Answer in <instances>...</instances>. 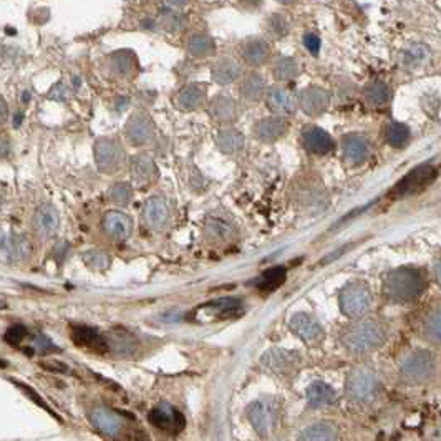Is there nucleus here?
Listing matches in <instances>:
<instances>
[{
  "mask_svg": "<svg viewBox=\"0 0 441 441\" xmlns=\"http://www.w3.org/2000/svg\"><path fill=\"white\" fill-rule=\"evenodd\" d=\"M88 418L93 428L110 441H141V438H146L140 426L131 425L123 415L108 406H95Z\"/></svg>",
  "mask_w": 441,
  "mask_h": 441,
  "instance_id": "nucleus-1",
  "label": "nucleus"
},
{
  "mask_svg": "<svg viewBox=\"0 0 441 441\" xmlns=\"http://www.w3.org/2000/svg\"><path fill=\"white\" fill-rule=\"evenodd\" d=\"M426 289V281L418 269L398 267L386 274L384 294L391 302H413Z\"/></svg>",
  "mask_w": 441,
  "mask_h": 441,
  "instance_id": "nucleus-2",
  "label": "nucleus"
},
{
  "mask_svg": "<svg viewBox=\"0 0 441 441\" xmlns=\"http://www.w3.org/2000/svg\"><path fill=\"white\" fill-rule=\"evenodd\" d=\"M347 350L354 354H367L380 349L386 342V330L376 320H360L349 325L340 337Z\"/></svg>",
  "mask_w": 441,
  "mask_h": 441,
  "instance_id": "nucleus-3",
  "label": "nucleus"
},
{
  "mask_svg": "<svg viewBox=\"0 0 441 441\" xmlns=\"http://www.w3.org/2000/svg\"><path fill=\"white\" fill-rule=\"evenodd\" d=\"M279 415H281V406H279V401L274 398L254 400L246 408L249 423L261 436H269L276 430Z\"/></svg>",
  "mask_w": 441,
  "mask_h": 441,
  "instance_id": "nucleus-4",
  "label": "nucleus"
},
{
  "mask_svg": "<svg viewBox=\"0 0 441 441\" xmlns=\"http://www.w3.org/2000/svg\"><path fill=\"white\" fill-rule=\"evenodd\" d=\"M339 306L349 318L364 317L372 307V292L364 282H349L339 294Z\"/></svg>",
  "mask_w": 441,
  "mask_h": 441,
  "instance_id": "nucleus-5",
  "label": "nucleus"
},
{
  "mask_svg": "<svg viewBox=\"0 0 441 441\" xmlns=\"http://www.w3.org/2000/svg\"><path fill=\"white\" fill-rule=\"evenodd\" d=\"M242 312V303L238 298L223 297L216 298V301L206 302L203 306L196 307L193 312L189 313V320L194 322H218V320H228V318L239 317Z\"/></svg>",
  "mask_w": 441,
  "mask_h": 441,
  "instance_id": "nucleus-6",
  "label": "nucleus"
},
{
  "mask_svg": "<svg viewBox=\"0 0 441 441\" xmlns=\"http://www.w3.org/2000/svg\"><path fill=\"white\" fill-rule=\"evenodd\" d=\"M435 372V357L428 350H415L401 360L400 375L406 384H423Z\"/></svg>",
  "mask_w": 441,
  "mask_h": 441,
  "instance_id": "nucleus-7",
  "label": "nucleus"
},
{
  "mask_svg": "<svg viewBox=\"0 0 441 441\" xmlns=\"http://www.w3.org/2000/svg\"><path fill=\"white\" fill-rule=\"evenodd\" d=\"M125 150L116 138H100L95 143V163L103 174H116L125 166Z\"/></svg>",
  "mask_w": 441,
  "mask_h": 441,
  "instance_id": "nucleus-8",
  "label": "nucleus"
},
{
  "mask_svg": "<svg viewBox=\"0 0 441 441\" xmlns=\"http://www.w3.org/2000/svg\"><path fill=\"white\" fill-rule=\"evenodd\" d=\"M379 379L369 369H357L352 372L347 379L345 390L347 396L355 403H365L370 401L379 391Z\"/></svg>",
  "mask_w": 441,
  "mask_h": 441,
  "instance_id": "nucleus-9",
  "label": "nucleus"
},
{
  "mask_svg": "<svg viewBox=\"0 0 441 441\" xmlns=\"http://www.w3.org/2000/svg\"><path fill=\"white\" fill-rule=\"evenodd\" d=\"M435 178H436V169L433 168V166H430V164L418 166V168L410 171V173L406 174L393 189H391V193H390L391 198L401 199V198H406V196L416 194L418 191L426 188V186H428Z\"/></svg>",
  "mask_w": 441,
  "mask_h": 441,
  "instance_id": "nucleus-10",
  "label": "nucleus"
},
{
  "mask_svg": "<svg viewBox=\"0 0 441 441\" xmlns=\"http://www.w3.org/2000/svg\"><path fill=\"white\" fill-rule=\"evenodd\" d=\"M150 423L166 435H178L186 426V420L178 408L161 401L150 411Z\"/></svg>",
  "mask_w": 441,
  "mask_h": 441,
  "instance_id": "nucleus-11",
  "label": "nucleus"
},
{
  "mask_svg": "<svg viewBox=\"0 0 441 441\" xmlns=\"http://www.w3.org/2000/svg\"><path fill=\"white\" fill-rule=\"evenodd\" d=\"M156 135V126L153 120L150 118V115H146L145 111H136L130 116V120L125 125V136L126 141L131 146L141 148V146L150 145L155 140Z\"/></svg>",
  "mask_w": 441,
  "mask_h": 441,
  "instance_id": "nucleus-12",
  "label": "nucleus"
},
{
  "mask_svg": "<svg viewBox=\"0 0 441 441\" xmlns=\"http://www.w3.org/2000/svg\"><path fill=\"white\" fill-rule=\"evenodd\" d=\"M32 242L23 234L0 231V261L22 262L30 257Z\"/></svg>",
  "mask_w": 441,
  "mask_h": 441,
  "instance_id": "nucleus-13",
  "label": "nucleus"
},
{
  "mask_svg": "<svg viewBox=\"0 0 441 441\" xmlns=\"http://www.w3.org/2000/svg\"><path fill=\"white\" fill-rule=\"evenodd\" d=\"M301 355L294 350L286 349H271L261 357V365L264 369L276 375H291L297 370V365L301 364Z\"/></svg>",
  "mask_w": 441,
  "mask_h": 441,
  "instance_id": "nucleus-14",
  "label": "nucleus"
},
{
  "mask_svg": "<svg viewBox=\"0 0 441 441\" xmlns=\"http://www.w3.org/2000/svg\"><path fill=\"white\" fill-rule=\"evenodd\" d=\"M143 220L151 231L161 233L169 226L171 209L168 201L161 196H151L143 206Z\"/></svg>",
  "mask_w": 441,
  "mask_h": 441,
  "instance_id": "nucleus-15",
  "label": "nucleus"
},
{
  "mask_svg": "<svg viewBox=\"0 0 441 441\" xmlns=\"http://www.w3.org/2000/svg\"><path fill=\"white\" fill-rule=\"evenodd\" d=\"M289 327H291V330L298 337V339L306 342L308 345L318 344V342H322L323 335H325V332H323V328L320 323H318L317 318H313L312 316L303 312H298L296 316H292L291 322H289Z\"/></svg>",
  "mask_w": 441,
  "mask_h": 441,
  "instance_id": "nucleus-16",
  "label": "nucleus"
},
{
  "mask_svg": "<svg viewBox=\"0 0 441 441\" xmlns=\"http://www.w3.org/2000/svg\"><path fill=\"white\" fill-rule=\"evenodd\" d=\"M103 233L115 241H126L133 233V219L123 211H108L101 220Z\"/></svg>",
  "mask_w": 441,
  "mask_h": 441,
  "instance_id": "nucleus-17",
  "label": "nucleus"
},
{
  "mask_svg": "<svg viewBox=\"0 0 441 441\" xmlns=\"http://www.w3.org/2000/svg\"><path fill=\"white\" fill-rule=\"evenodd\" d=\"M302 145L308 153L317 155V156H323L328 155L332 150L335 148L334 140L332 136L327 133L325 130L318 128L316 125H306L302 128V135H301Z\"/></svg>",
  "mask_w": 441,
  "mask_h": 441,
  "instance_id": "nucleus-18",
  "label": "nucleus"
},
{
  "mask_svg": "<svg viewBox=\"0 0 441 441\" xmlns=\"http://www.w3.org/2000/svg\"><path fill=\"white\" fill-rule=\"evenodd\" d=\"M72 340L77 347L83 350L93 352V354H105L108 352V340L96 328L88 325H73Z\"/></svg>",
  "mask_w": 441,
  "mask_h": 441,
  "instance_id": "nucleus-19",
  "label": "nucleus"
},
{
  "mask_svg": "<svg viewBox=\"0 0 441 441\" xmlns=\"http://www.w3.org/2000/svg\"><path fill=\"white\" fill-rule=\"evenodd\" d=\"M330 105V93L320 86H307L298 95V106L308 116H320Z\"/></svg>",
  "mask_w": 441,
  "mask_h": 441,
  "instance_id": "nucleus-20",
  "label": "nucleus"
},
{
  "mask_svg": "<svg viewBox=\"0 0 441 441\" xmlns=\"http://www.w3.org/2000/svg\"><path fill=\"white\" fill-rule=\"evenodd\" d=\"M58 228H60V214L57 208L50 203H43L37 208L33 214V229L37 236L42 239H48L55 236Z\"/></svg>",
  "mask_w": 441,
  "mask_h": 441,
  "instance_id": "nucleus-21",
  "label": "nucleus"
},
{
  "mask_svg": "<svg viewBox=\"0 0 441 441\" xmlns=\"http://www.w3.org/2000/svg\"><path fill=\"white\" fill-rule=\"evenodd\" d=\"M271 45L261 37H249L239 45V55L247 65L262 67L271 58Z\"/></svg>",
  "mask_w": 441,
  "mask_h": 441,
  "instance_id": "nucleus-22",
  "label": "nucleus"
},
{
  "mask_svg": "<svg viewBox=\"0 0 441 441\" xmlns=\"http://www.w3.org/2000/svg\"><path fill=\"white\" fill-rule=\"evenodd\" d=\"M208 111L211 115V118L214 121H218L220 125H233L236 123L238 116H239V108L238 103L234 98L228 95H216L214 98H211Z\"/></svg>",
  "mask_w": 441,
  "mask_h": 441,
  "instance_id": "nucleus-23",
  "label": "nucleus"
},
{
  "mask_svg": "<svg viewBox=\"0 0 441 441\" xmlns=\"http://www.w3.org/2000/svg\"><path fill=\"white\" fill-rule=\"evenodd\" d=\"M131 176L138 186H150L160 178L158 166L150 153H138L131 160Z\"/></svg>",
  "mask_w": 441,
  "mask_h": 441,
  "instance_id": "nucleus-24",
  "label": "nucleus"
},
{
  "mask_svg": "<svg viewBox=\"0 0 441 441\" xmlns=\"http://www.w3.org/2000/svg\"><path fill=\"white\" fill-rule=\"evenodd\" d=\"M208 90L201 83H189L184 85L174 96V105L181 111H196L206 105Z\"/></svg>",
  "mask_w": 441,
  "mask_h": 441,
  "instance_id": "nucleus-25",
  "label": "nucleus"
},
{
  "mask_svg": "<svg viewBox=\"0 0 441 441\" xmlns=\"http://www.w3.org/2000/svg\"><path fill=\"white\" fill-rule=\"evenodd\" d=\"M342 153H344V160L347 164L360 166L362 163H365L370 155L369 141L357 133L345 135L342 138Z\"/></svg>",
  "mask_w": 441,
  "mask_h": 441,
  "instance_id": "nucleus-26",
  "label": "nucleus"
},
{
  "mask_svg": "<svg viewBox=\"0 0 441 441\" xmlns=\"http://www.w3.org/2000/svg\"><path fill=\"white\" fill-rule=\"evenodd\" d=\"M289 123L284 116H267L254 125V136L262 143H276L287 133Z\"/></svg>",
  "mask_w": 441,
  "mask_h": 441,
  "instance_id": "nucleus-27",
  "label": "nucleus"
},
{
  "mask_svg": "<svg viewBox=\"0 0 441 441\" xmlns=\"http://www.w3.org/2000/svg\"><path fill=\"white\" fill-rule=\"evenodd\" d=\"M266 103L267 108L271 111H274L277 116H286L291 115L296 111V98L287 88H284L281 85L272 86L271 90L266 91Z\"/></svg>",
  "mask_w": 441,
  "mask_h": 441,
  "instance_id": "nucleus-28",
  "label": "nucleus"
},
{
  "mask_svg": "<svg viewBox=\"0 0 441 441\" xmlns=\"http://www.w3.org/2000/svg\"><path fill=\"white\" fill-rule=\"evenodd\" d=\"M216 146L223 155L229 158H238L246 148V138L236 128H224L216 135Z\"/></svg>",
  "mask_w": 441,
  "mask_h": 441,
  "instance_id": "nucleus-29",
  "label": "nucleus"
},
{
  "mask_svg": "<svg viewBox=\"0 0 441 441\" xmlns=\"http://www.w3.org/2000/svg\"><path fill=\"white\" fill-rule=\"evenodd\" d=\"M108 70L118 78H131L138 70V60L130 50H118L108 57Z\"/></svg>",
  "mask_w": 441,
  "mask_h": 441,
  "instance_id": "nucleus-30",
  "label": "nucleus"
},
{
  "mask_svg": "<svg viewBox=\"0 0 441 441\" xmlns=\"http://www.w3.org/2000/svg\"><path fill=\"white\" fill-rule=\"evenodd\" d=\"M204 236L211 244H228L236 238V229L228 220L208 218L204 223Z\"/></svg>",
  "mask_w": 441,
  "mask_h": 441,
  "instance_id": "nucleus-31",
  "label": "nucleus"
},
{
  "mask_svg": "<svg viewBox=\"0 0 441 441\" xmlns=\"http://www.w3.org/2000/svg\"><path fill=\"white\" fill-rule=\"evenodd\" d=\"M267 91V83L261 73L251 72L242 78L241 85H239V95L244 101L247 103H257L261 101Z\"/></svg>",
  "mask_w": 441,
  "mask_h": 441,
  "instance_id": "nucleus-32",
  "label": "nucleus"
},
{
  "mask_svg": "<svg viewBox=\"0 0 441 441\" xmlns=\"http://www.w3.org/2000/svg\"><path fill=\"white\" fill-rule=\"evenodd\" d=\"M241 65L234 60V58L223 57L219 58L218 62L213 63V68H211V77L213 80L218 83V85H231V83L238 82L239 77H241Z\"/></svg>",
  "mask_w": 441,
  "mask_h": 441,
  "instance_id": "nucleus-33",
  "label": "nucleus"
},
{
  "mask_svg": "<svg viewBox=\"0 0 441 441\" xmlns=\"http://www.w3.org/2000/svg\"><path fill=\"white\" fill-rule=\"evenodd\" d=\"M307 401L312 408H323L330 406L337 401V393L330 385L323 381H313L307 386Z\"/></svg>",
  "mask_w": 441,
  "mask_h": 441,
  "instance_id": "nucleus-34",
  "label": "nucleus"
},
{
  "mask_svg": "<svg viewBox=\"0 0 441 441\" xmlns=\"http://www.w3.org/2000/svg\"><path fill=\"white\" fill-rule=\"evenodd\" d=\"M186 52L194 58H208L216 53L214 38L204 32H196L186 40Z\"/></svg>",
  "mask_w": 441,
  "mask_h": 441,
  "instance_id": "nucleus-35",
  "label": "nucleus"
},
{
  "mask_svg": "<svg viewBox=\"0 0 441 441\" xmlns=\"http://www.w3.org/2000/svg\"><path fill=\"white\" fill-rule=\"evenodd\" d=\"M364 98L372 108H386L391 101V88L384 82H372L364 88Z\"/></svg>",
  "mask_w": 441,
  "mask_h": 441,
  "instance_id": "nucleus-36",
  "label": "nucleus"
},
{
  "mask_svg": "<svg viewBox=\"0 0 441 441\" xmlns=\"http://www.w3.org/2000/svg\"><path fill=\"white\" fill-rule=\"evenodd\" d=\"M339 435H337L335 426L332 423H325V421H318L307 426L298 436L297 441H337Z\"/></svg>",
  "mask_w": 441,
  "mask_h": 441,
  "instance_id": "nucleus-37",
  "label": "nucleus"
},
{
  "mask_svg": "<svg viewBox=\"0 0 441 441\" xmlns=\"http://www.w3.org/2000/svg\"><path fill=\"white\" fill-rule=\"evenodd\" d=\"M301 75V65L296 58L292 57H281L274 62L272 65V77L277 82H292Z\"/></svg>",
  "mask_w": 441,
  "mask_h": 441,
  "instance_id": "nucleus-38",
  "label": "nucleus"
},
{
  "mask_svg": "<svg viewBox=\"0 0 441 441\" xmlns=\"http://www.w3.org/2000/svg\"><path fill=\"white\" fill-rule=\"evenodd\" d=\"M431 57L430 47L423 45V43H415L408 50L403 52V67L416 70V68L425 67Z\"/></svg>",
  "mask_w": 441,
  "mask_h": 441,
  "instance_id": "nucleus-39",
  "label": "nucleus"
},
{
  "mask_svg": "<svg viewBox=\"0 0 441 441\" xmlns=\"http://www.w3.org/2000/svg\"><path fill=\"white\" fill-rule=\"evenodd\" d=\"M284 281H286V269L272 267L257 279L256 287L261 292H272V291H276L277 287H281Z\"/></svg>",
  "mask_w": 441,
  "mask_h": 441,
  "instance_id": "nucleus-40",
  "label": "nucleus"
},
{
  "mask_svg": "<svg viewBox=\"0 0 441 441\" xmlns=\"http://www.w3.org/2000/svg\"><path fill=\"white\" fill-rule=\"evenodd\" d=\"M291 32V22L282 13H272L266 21V33L272 40H282Z\"/></svg>",
  "mask_w": 441,
  "mask_h": 441,
  "instance_id": "nucleus-41",
  "label": "nucleus"
},
{
  "mask_svg": "<svg viewBox=\"0 0 441 441\" xmlns=\"http://www.w3.org/2000/svg\"><path fill=\"white\" fill-rule=\"evenodd\" d=\"M423 335H425V339L430 342V344L440 345V340H441V316H440V308H433V311L428 313V317L425 318Z\"/></svg>",
  "mask_w": 441,
  "mask_h": 441,
  "instance_id": "nucleus-42",
  "label": "nucleus"
},
{
  "mask_svg": "<svg viewBox=\"0 0 441 441\" xmlns=\"http://www.w3.org/2000/svg\"><path fill=\"white\" fill-rule=\"evenodd\" d=\"M410 140V128L403 123H390L386 126V141L393 148H403Z\"/></svg>",
  "mask_w": 441,
  "mask_h": 441,
  "instance_id": "nucleus-43",
  "label": "nucleus"
},
{
  "mask_svg": "<svg viewBox=\"0 0 441 441\" xmlns=\"http://www.w3.org/2000/svg\"><path fill=\"white\" fill-rule=\"evenodd\" d=\"M133 186L130 183H125V181L115 183L108 189V198H110L111 203L118 206H128L133 201Z\"/></svg>",
  "mask_w": 441,
  "mask_h": 441,
  "instance_id": "nucleus-44",
  "label": "nucleus"
},
{
  "mask_svg": "<svg viewBox=\"0 0 441 441\" xmlns=\"http://www.w3.org/2000/svg\"><path fill=\"white\" fill-rule=\"evenodd\" d=\"M161 26L164 27V30L168 32H181L186 26V18L181 12H178V9H163L161 11Z\"/></svg>",
  "mask_w": 441,
  "mask_h": 441,
  "instance_id": "nucleus-45",
  "label": "nucleus"
},
{
  "mask_svg": "<svg viewBox=\"0 0 441 441\" xmlns=\"http://www.w3.org/2000/svg\"><path fill=\"white\" fill-rule=\"evenodd\" d=\"M83 261L88 267L95 269V271H105L110 266V256L105 251H100V249H93V251L83 254Z\"/></svg>",
  "mask_w": 441,
  "mask_h": 441,
  "instance_id": "nucleus-46",
  "label": "nucleus"
},
{
  "mask_svg": "<svg viewBox=\"0 0 441 441\" xmlns=\"http://www.w3.org/2000/svg\"><path fill=\"white\" fill-rule=\"evenodd\" d=\"M28 349H30L33 354L48 355V354H53V352H57L58 347L53 344V342L48 339L45 334H35V335H32Z\"/></svg>",
  "mask_w": 441,
  "mask_h": 441,
  "instance_id": "nucleus-47",
  "label": "nucleus"
},
{
  "mask_svg": "<svg viewBox=\"0 0 441 441\" xmlns=\"http://www.w3.org/2000/svg\"><path fill=\"white\" fill-rule=\"evenodd\" d=\"M27 337H28V330L23 325H21V323H17V325L11 327L6 332V340L11 345H21L22 342L27 339Z\"/></svg>",
  "mask_w": 441,
  "mask_h": 441,
  "instance_id": "nucleus-48",
  "label": "nucleus"
},
{
  "mask_svg": "<svg viewBox=\"0 0 441 441\" xmlns=\"http://www.w3.org/2000/svg\"><path fill=\"white\" fill-rule=\"evenodd\" d=\"M303 45H306L308 52L317 55V53L320 52V38H318L316 33H307V35L303 37Z\"/></svg>",
  "mask_w": 441,
  "mask_h": 441,
  "instance_id": "nucleus-49",
  "label": "nucleus"
},
{
  "mask_svg": "<svg viewBox=\"0 0 441 441\" xmlns=\"http://www.w3.org/2000/svg\"><path fill=\"white\" fill-rule=\"evenodd\" d=\"M12 155V141L6 133H0V160H7Z\"/></svg>",
  "mask_w": 441,
  "mask_h": 441,
  "instance_id": "nucleus-50",
  "label": "nucleus"
},
{
  "mask_svg": "<svg viewBox=\"0 0 441 441\" xmlns=\"http://www.w3.org/2000/svg\"><path fill=\"white\" fill-rule=\"evenodd\" d=\"M238 2H239V6L244 9V11L252 12V11H257V9L262 6L264 0H238Z\"/></svg>",
  "mask_w": 441,
  "mask_h": 441,
  "instance_id": "nucleus-51",
  "label": "nucleus"
},
{
  "mask_svg": "<svg viewBox=\"0 0 441 441\" xmlns=\"http://www.w3.org/2000/svg\"><path fill=\"white\" fill-rule=\"evenodd\" d=\"M7 118H9V106H7L6 100L0 96V126L6 123Z\"/></svg>",
  "mask_w": 441,
  "mask_h": 441,
  "instance_id": "nucleus-52",
  "label": "nucleus"
},
{
  "mask_svg": "<svg viewBox=\"0 0 441 441\" xmlns=\"http://www.w3.org/2000/svg\"><path fill=\"white\" fill-rule=\"evenodd\" d=\"M191 2V0H164V4L171 9H181V7H186L188 4Z\"/></svg>",
  "mask_w": 441,
  "mask_h": 441,
  "instance_id": "nucleus-53",
  "label": "nucleus"
},
{
  "mask_svg": "<svg viewBox=\"0 0 441 441\" xmlns=\"http://www.w3.org/2000/svg\"><path fill=\"white\" fill-rule=\"evenodd\" d=\"M279 4H282V6H292V4H296L297 0H277Z\"/></svg>",
  "mask_w": 441,
  "mask_h": 441,
  "instance_id": "nucleus-54",
  "label": "nucleus"
},
{
  "mask_svg": "<svg viewBox=\"0 0 441 441\" xmlns=\"http://www.w3.org/2000/svg\"><path fill=\"white\" fill-rule=\"evenodd\" d=\"M2 201H4V196H2V193H0V206H2Z\"/></svg>",
  "mask_w": 441,
  "mask_h": 441,
  "instance_id": "nucleus-55",
  "label": "nucleus"
},
{
  "mask_svg": "<svg viewBox=\"0 0 441 441\" xmlns=\"http://www.w3.org/2000/svg\"><path fill=\"white\" fill-rule=\"evenodd\" d=\"M0 307H6V302H2V301H0Z\"/></svg>",
  "mask_w": 441,
  "mask_h": 441,
  "instance_id": "nucleus-56",
  "label": "nucleus"
}]
</instances>
